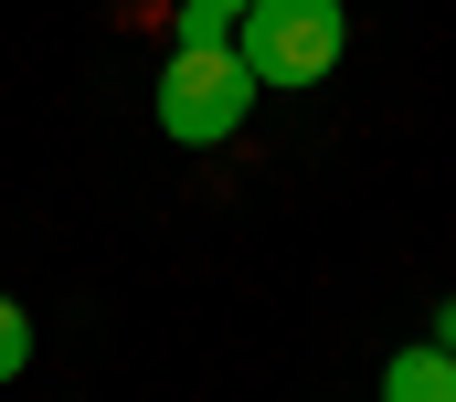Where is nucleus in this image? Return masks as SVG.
<instances>
[{"label":"nucleus","instance_id":"2","mask_svg":"<svg viewBox=\"0 0 456 402\" xmlns=\"http://www.w3.org/2000/svg\"><path fill=\"white\" fill-rule=\"evenodd\" d=\"M255 96H265V85L244 75L233 43H181V53L159 64V127H170L181 149H224Z\"/></svg>","mask_w":456,"mask_h":402},{"label":"nucleus","instance_id":"3","mask_svg":"<svg viewBox=\"0 0 456 402\" xmlns=\"http://www.w3.org/2000/svg\"><path fill=\"white\" fill-rule=\"evenodd\" d=\"M382 402H456V360L436 350V339L393 350V360H382Z\"/></svg>","mask_w":456,"mask_h":402},{"label":"nucleus","instance_id":"6","mask_svg":"<svg viewBox=\"0 0 456 402\" xmlns=\"http://www.w3.org/2000/svg\"><path fill=\"white\" fill-rule=\"evenodd\" d=\"M425 339H436V350H446V360H456V297L436 307V328H425Z\"/></svg>","mask_w":456,"mask_h":402},{"label":"nucleus","instance_id":"4","mask_svg":"<svg viewBox=\"0 0 456 402\" xmlns=\"http://www.w3.org/2000/svg\"><path fill=\"white\" fill-rule=\"evenodd\" d=\"M244 0H181V43H233Z\"/></svg>","mask_w":456,"mask_h":402},{"label":"nucleus","instance_id":"5","mask_svg":"<svg viewBox=\"0 0 456 402\" xmlns=\"http://www.w3.org/2000/svg\"><path fill=\"white\" fill-rule=\"evenodd\" d=\"M21 371H32V318L0 297V382H21Z\"/></svg>","mask_w":456,"mask_h":402},{"label":"nucleus","instance_id":"1","mask_svg":"<svg viewBox=\"0 0 456 402\" xmlns=\"http://www.w3.org/2000/svg\"><path fill=\"white\" fill-rule=\"evenodd\" d=\"M340 43H350V11H340V0H244V21H233L244 75H255V85H287V96L330 85Z\"/></svg>","mask_w":456,"mask_h":402}]
</instances>
